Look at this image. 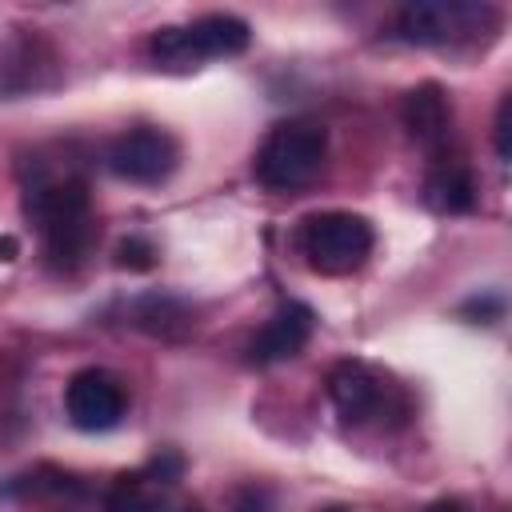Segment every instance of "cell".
Wrapping results in <instances>:
<instances>
[{
    "label": "cell",
    "instance_id": "obj_1",
    "mask_svg": "<svg viewBox=\"0 0 512 512\" xmlns=\"http://www.w3.org/2000/svg\"><path fill=\"white\" fill-rule=\"evenodd\" d=\"M248 40H252L248 20H240L232 12H208V16H196L188 24L156 28L148 36V56L164 72H192L204 60L240 56L248 48Z\"/></svg>",
    "mask_w": 512,
    "mask_h": 512
},
{
    "label": "cell",
    "instance_id": "obj_2",
    "mask_svg": "<svg viewBox=\"0 0 512 512\" xmlns=\"http://www.w3.org/2000/svg\"><path fill=\"white\" fill-rule=\"evenodd\" d=\"M324 156H328V132L320 124L284 120L256 148L252 172L268 192H296V188H308L320 176Z\"/></svg>",
    "mask_w": 512,
    "mask_h": 512
},
{
    "label": "cell",
    "instance_id": "obj_3",
    "mask_svg": "<svg viewBox=\"0 0 512 512\" xmlns=\"http://www.w3.org/2000/svg\"><path fill=\"white\" fill-rule=\"evenodd\" d=\"M372 244H376L372 224L360 212H344V208L316 212L300 228V252L308 260V268L320 272V276H348V272H356L368 260Z\"/></svg>",
    "mask_w": 512,
    "mask_h": 512
},
{
    "label": "cell",
    "instance_id": "obj_4",
    "mask_svg": "<svg viewBox=\"0 0 512 512\" xmlns=\"http://www.w3.org/2000/svg\"><path fill=\"white\" fill-rule=\"evenodd\" d=\"M500 24V12L492 4L476 0H416L404 4L396 16V36L404 44L440 48V44H464Z\"/></svg>",
    "mask_w": 512,
    "mask_h": 512
},
{
    "label": "cell",
    "instance_id": "obj_5",
    "mask_svg": "<svg viewBox=\"0 0 512 512\" xmlns=\"http://www.w3.org/2000/svg\"><path fill=\"white\" fill-rule=\"evenodd\" d=\"M104 160H108L112 176H120V180H128V184L152 188V184H164V180L176 172V164H180V144H176L172 132L152 128V124H140V128L120 132V136L108 144Z\"/></svg>",
    "mask_w": 512,
    "mask_h": 512
},
{
    "label": "cell",
    "instance_id": "obj_6",
    "mask_svg": "<svg viewBox=\"0 0 512 512\" xmlns=\"http://www.w3.org/2000/svg\"><path fill=\"white\" fill-rule=\"evenodd\" d=\"M124 408H128L124 384L108 368H80L64 384V412H68L72 428H80V432L116 428L124 420Z\"/></svg>",
    "mask_w": 512,
    "mask_h": 512
},
{
    "label": "cell",
    "instance_id": "obj_7",
    "mask_svg": "<svg viewBox=\"0 0 512 512\" xmlns=\"http://www.w3.org/2000/svg\"><path fill=\"white\" fill-rule=\"evenodd\" d=\"M328 396L348 424H368L388 412L392 384L364 360H340L328 372Z\"/></svg>",
    "mask_w": 512,
    "mask_h": 512
},
{
    "label": "cell",
    "instance_id": "obj_8",
    "mask_svg": "<svg viewBox=\"0 0 512 512\" xmlns=\"http://www.w3.org/2000/svg\"><path fill=\"white\" fill-rule=\"evenodd\" d=\"M312 328H316L312 308L300 304V300H288V304H280V308L268 316V324L252 336L248 360H252V364H280V360H292V356H300V348L312 340Z\"/></svg>",
    "mask_w": 512,
    "mask_h": 512
},
{
    "label": "cell",
    "instance_id": "obj_9",
    "mask_svg": "<svg viewBox=\"0 0 512 512\" xmlns=\"http://www.w3.org/2000/svg\"><path fill=\"white\" fill-rule=\"evenodd\" d=\"M400 120L408 128V136L424 148V152H440L448 144L452 132V100L440 84H416L404 92L400 100Z\"/></svg>",
    "mask_w": 512,
    "mask_h": 512
},
{
    "label": "cell",
    "instance_id": "obj_10",
    "mask_svg": "<svg viewBox=\"0 0 512 512\" xmlns=\"http://www.w3.org/2000/svg\"><path fill=\"white\" fill-rule=\"evenodd\" d=\"M100 240V228H96V216H72V220H56L48 228H40V248H44V264L56 272V276H72L88 264L92 248Z\"/></svg>",
    "mask_w": 512,
    "mask_h": 512
},
{
    "label": "cell",
    "instance_id": "obj_11",
    "mask_svg": "<svg viewBox=\"0 0 512 512\" xmlns=\"http://www.w3.org/2000/svg\"><path fill=\"white\" fill-rule=\"evenodd\" d=\"M424 204L436 212H472L476 208V180L468 172V164L460 160H436L424 176Z\"/></svg>",
    "mask_w": 512,
    "mask_h": 512
},
{
    "label": "cell",
    "instance_id": "obj_12",
    "mask_svg": "<svg viewBox=\"0 0 512 512\" xmlns=\"http://www.w3.org/2000/svg\"><path fill=\"white\" fill-rule=\"evenodd\" d=\"M156 484L144 472H120L104 492V512H156Z\"/></svg>",
    "mask_w": 512,
    "mask_h": 512
},
{
    "label": "cell",
    "instance_id": "obj_13",
    "mask_svg": "<svg viewBox=\"0 0 512 512\" xmlns=\"http://www.w3.org/2000/svg\"><path fill=\"white\" fill-rule=\"evenodd\" d=\"M156 244L148 240V236H124L120 244H116V264L120 268H128V272H148V268H156Z\"/></svg>",
    "mask_w": 512,
    "mask_h": 512
},
{
    "label": "cell",
    "instance_id": "obj_14",
    "mask_svg": "<svg viewBox=\"0 0 512 512\" xmlns=\"http://www.w3.org/2000/svg\"><path fill=\"white\" fill-rule=\"evenodd\" d=\"M140 472H144L152 484H176V480H180V472H184V460H180L176 452H156Z\"/></svg>",
    "mask_w": 512,
    "mask_h": 512
},
{
    "label": "cell",
    "instance_id": "obj_15",
    "mask_svg": "<svg viewBox=\"0 0 512 512\" xmlns=\"http://www.w3.org/2000/svg\"><path fill=\"white\" fill-rule=\"evenodd\" d=\"M512 124V96H500V104H496V120H492V144H496V156L500 160H508L512 156V140H508V128Z\"/></svg>",
    "mask_w": 512,
    "mask_h": 512
},
{
    "label": "cell",
    "instance_id": "obj_16",
    "mask_svg": "<svg viewBox=\"0 0 512 512\" xmlns=\"http://www.w3.org/2000/svg\"><path fill=\"white\" fill-rule=\"evenodd\" d=\"M460 316H468L472 324H492L504 316V300L500 296H472L460 304Z\"/></svg>",
    "mask_w": 512,
    "mask_h": 512
},
{
    "label": "cell",
    "instance_id": "obj_17",
    "mask_svg": "<svg viewBox=\"0 0 512 512\" xmlns=\"http://www.w3.org/2000/svg\"><path fill=\"white\" fill-rule=\"evenodd\" d=\"M232 512H272V492L260 484H244L232 500Z\"/></svg>",
    "mask_w": 512,
    "mask_h": 512
},
{
    "label": "cell",
    "instance_id": "obj_18",
    "mask_svg": "<svg viewBox=\"0 0 512 512\" xmlns=\"http://www.w3.org/2000/svg\"><path fill=\"white\" fill-rule=\"evenodd\" d=\"M16 252H20L16 236H0V260H16Z\"/></svg>",
    "mask_w": 512,
    "mask_h": 512
},
{
    "label": "cell",
    "instance_id": "obj_19",
    "mask_svg": "<svg viewBox=\"0 0 512 512\" xmlns=\"http://www.w3.org/2000/svg\"><path fill=\"white\" fill-rule=\"evenodd\" d=\"M424 512H464V504H460V500H436V504H428Z\"/></svg>",
    "mask_w": 512,
    "mask_h": 512
},
{
    "label": "cell",
    "instance_id": "obj_20",
    "mask_svg": "<svg viewBox=\"0 0 512 512\" xmlns=\"http://www.w3.org/2000/svg\"><path fill=\"white\" fill-rule=\"evenodd\" d=\"M180 512H200V508H192V504H188V508H180Z\"/></svg>",
    "mask_w": 512,
    "mask_h": 512
}]
</instances>
